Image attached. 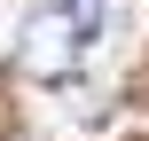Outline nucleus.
Returning <instances> with one entry per match:
<instances>
[{
    "mask_svg": "<svg viewBox=\"0 0 149 141\" xmlns=\"http://www.w3.org/2000/svg\"><path fill=\"white\" fill-rule=\"evenodd\" d=\"M79 47H86V31H79L63 8H31L24 31H16V71L39 78V86H55V78L79 71Z\"/></svg>",
    "mask_w": 149,
    "mask_h": 141,
    "instance_id": "f257e3e1",
    "label": "nucleus"
},
{
    "mask_svg": "<svg viewBox=\"0 0 149 141\" xmlns=\"http://www.w3.org/2000/svg\"><path fill=\"white\" fill-rule=\"evenodd\" d=\"M55 8H63V16H71V24H79V31H86V39H94V31H102V0H55Z\"/></svg>",
    "mask_w": 149,
    "mask_h": 141,
    "instance_id": "f03ea898",
    "label": "nucleus"
}]
</instances>
